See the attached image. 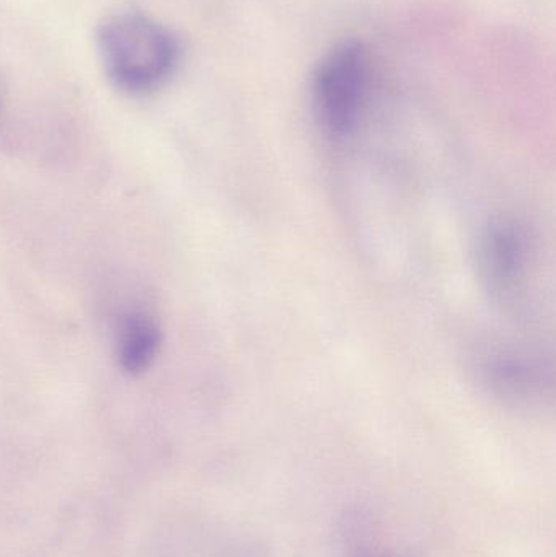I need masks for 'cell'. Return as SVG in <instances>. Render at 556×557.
Masks as SVG:
<instances>
[{
  "label": "cell",
  "instance_id": "6da1fadb",
  "mask_svg": "<svg viewBox=\"0 0 556 557\" xmlns=\"http://www.w3.org/2000/svg\"><path fill=\"white\" fill-rule=\"evenodd\" d=\"M97 42L108 77L126 94L159 90L178 65V39L139 13H120L104 20Z\"/></svg>",
  "mask_w": 556,
  "mask_h": 557
},
{
  "label": "cell",
  "instance_id": "7a4b0ae2",
  "mask_svg": "<svg viewBox=\"0 0 556 557\" xmlns=\"http://www.w3.org/2000/svg\"><path fill=\"white\" fill-rule=\"evenodd\" d=\"M368 85V51L359 42H343L320 62L313 78V108L325 133L342 139L355 131Z\"/></svg>",
  "mask_w": 556,
  "mask_h": 557
},
{
  "label": "cell",
  "instance_id": "3957f363",
  "mask_svg": "<svg viewBox=\"0 0 556 557\" xmlns=\"http://www.w3.org/2000/svg\"><path fill=\"white\" fill-rule=\"evenodd\" d=\"M162 346V331L159 323L144 311L124 314L118 324L114 352L118 366L129 373L139 375L156 362Z\"/></svg>",
  "mask_w": 556,
  "mask_h": 557
},
{
  "label": "cell",
  "instance_id": "277c9868",
  "mask_svg": "<svg viewBox=\"0 0 556 557\" xmlns=\"http://www.w3.org/2000/svg\"><path fill=\"white\" fill-rule=\"evenodd\" d=\"M524 242L512 225H493L482 248V263L492 287L511 290L524 268Z\"/></svg>",
  "mask_w": 556,
  "mask_h": 557
},
{
  "label": "cell",
  "instance_id": "5b68a950",
  "mask_svg": "<svg viewBox=\"0 0 556 557\" xmlns=\"http://www.w3.org/2000/svg\"><path fill=\"white\" fill-rule=\"evenodd\" d=\"M359 557H392L391 555H387V553H379V552H371V549H368V552L361 553Z\"/></svg>",
  "mask_w": 556,
  "mask_h": 557
}]
</instances>
